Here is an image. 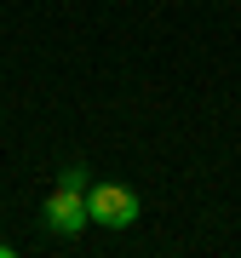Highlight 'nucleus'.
I'll return each mask as SVG.
<instances>
[{
	"instance_id": "obj_3",
	"label": "nucleus",
	"mask_w": 241,
	"mask_h": 258,
	"mask_svg": "<svg viewBox=\"0 0 241 258\" xmlns=\"http://www.w3.org/2000/svg\"><path fill=\"white\" fill-rule=\"evenodd\" d=\"M0 258H12V247H6V241H0Z\"/></svg>"
},
{
	"instance_id": "obj_1",
	"label": "nucleus",
	"mask_w": 241,
	"mask_h": 258,
	"mask_svg": "<svg viewBox=\"0 0 241 258\" xmlns=\"http://www.w3.org/2000/svg\"><path fill=\"white\" fill-rule=\"evenodd\" d=\"M46 224L57 235H81L86 224V166H64V178H57V189L46 195Z\"/></svg>"
},
{
	"instance_id": "obj_2",
	"label": "nucleus",
	"mask_w": 241,
	"mask_h": 258,
	"mask_svg": "<svg viewBox=\"0 0 241 258\" xmlns=\"http://www.w3.org/2000/svg\"><path fill=\"white\" fill-rule=\"evenodd\" d=\"M86 218L103 230H127V224H138V195L127 184H86Z\"/></svg>"
}]
</instances>
